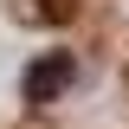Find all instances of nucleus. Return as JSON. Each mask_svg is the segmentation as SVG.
Returning a JSON list of instances; mask_svg holds the SVG:
<instances>
[{"label":"nucleus","mask_w":129,"mask_h":129,"mask_svg":"<svg viewBox=\"0 0 129 129\" xmlns=\"http://www.w3.org/2000/svg\"><path fill=\"white\" fill-rule=\"evenodd\" d=\"M64 84H71V58L58 52V58H39V64H32V78H26V97H32V103H45V97H58Z\"/></svg>","instance_id":"1"}]
</instances>
